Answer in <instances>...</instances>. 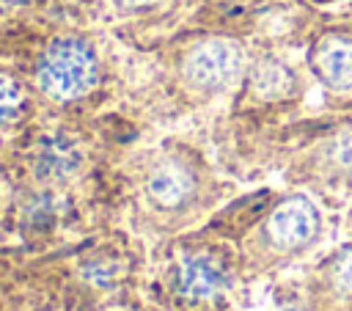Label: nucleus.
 Instances as JSON below:
<instances>
[{"instance_id":"nucleus-1","label":"nucleus","mask_w":352,"mask_h":311,"mask_svg":"<svg viewBox=\"0 0 352 311\" xmlns=\"http://www.w3.org/2000/svg\"><path fill=\"white\" fill-rule=\"evenodd\" d=\"M99 69L94 52L77 39H58L38 63V85L55 99H77L96 85Z\"/></svg>"},{"instance_id":"nucleus-2","label":"nucleus","mask_w":352,"mask_h":311,"mask_svg":"<svg viewBox=\"0 0 352 311\" xmlns=\"http://www.w3.org/2000/svg\"><path fill=\"white\" fill-rule=\"evenodd\" d=\"M242 69V52L228 39H206L184 58V74L192 85L217 91L236 80Z\"/></svg>"},{"instance_id":"nucleus-3","label":"nucleus","mask_w":352,"mask_h":311,"mask_svg":"<svg viewBox=\"0 0 352 311\" xmlns=\"http://www.w3.org/2000/svg\"><path fill=\"white\" fill-rule=\"evenodd\" d=\"M316 228H319V215H316L314 204L300 195L280 201L270 212V220H267L270 239L283 250L308 245L316 237Z\"/></svg>"},{"instance_id":"nucleus-4","label":"nucleus","mask_w":352,"mask_h":311,"mask_svg":"<svg viewBox=\"0 0 352 311\" xmlns=\"http://www.w3.org/2000/svg\"><path fill=\"white\" fill-rule=\"evenodd\" d=\"M226 286V270L212 256H187L179 264L176 272V289L179 294L190 300H209L220 294Z\"/></svg>"},{"instance_id":"nucleus-5","label":"nucleus","mask_w":352,"mask_h":311,"mask_svg":"<svg viewBox=\"0 0 352 311\" xmlns=\"http://www.w3.org/2000/svg\"><path fill=\"white\" fill-rule=\"evenodd\" d=\"M314 66L327 85L338 91L352 88V39H324L314 55Z\"/></svg>"},{"instance_id":"nucleus-6","label":"nucleus","mask_w":352,"mask_h":311,"mask_svg":"<svg viewBox=\"0 0 352 311\" xmlns=\"http://www.w3.org/2000/svg\"><path fill=\"white\" fill-rule=\"evenodd\" d=\"M190 193H192V176L176 162H162L148 176V195L165 209L182 206L190 198Z\"/></svg>"},{"instance_id":"nucleus-7","label":"nucleus","mask_w":352,"mask_h":311,"mask_svg":"<svg viewBox=\"0 0 352 311\" xmlns=\"http://www.w3.org/2000/svg\"><path fill=\"white\" fill-rule=\"evenodd\" d=\"M77 162H80L77 149L60 135L47 138L36 151V173L41 179H66L77 168Z\"/></svg>"},{"instance_id":"nucleus-8","label":"nucleus","mask_w":352,"mask_h":311,"mask_svg":"<svg viewBox=\"0 0 352 311\" xmlns=\"http://www.w3.org/2000/svg\"><path fill=\"white\" fill-rule=\"evenodd\" d=\"M250 85L261 99H283L294 88V77L280 61L267 58V61L256 63V69L250 74Z\"/></svg>"},{"instance_id":"nucleus-9","label":"nucleus","mask_w":352,"mask_h":311,"mask_svg":"<svg viewBox=\"0 0 352 311\" xmlns=\"http://www.w3.org/2000/svg\"><path fill=\"white\" fill-rule=\"evenodd\" d=\"M19 107H22V91H19V85L8 74L0 72V124L11 121L19 113Z\"/></svg>"},{"instance_id":"nucleus-10","label":"nucleus","mask_w":352,"mask_h":311,"mask_svg":"<svg viewBox=\"0 0 352 311\" xmlns=\"http://www.w3.org/2000/svg\"><path fill=\"white\" fill-rule=\"evenodd\" d=\"M330 160L338 165V168H346L352 171V129L346 132H338L330 143Z\"/></svg>"},{"instance_id":"nucleus-11","label":"nucleus","mask_w":352,"mask_h":311,"mask_svg":"<svg viewBox=\"0 0 352 311\" xmlns=\"http://www.w3.org/2000/svg\"><path fill=\"white\" fill-rule=\"evenodd\" d=\"M333 281L341 292H352V248L344 250L333 264Z\"/></svg>"},{"instance_id":"nucleus-12","label":"nucleus","mask_w":352,"mask_h":311,"mask_svg":"<svg viewBox=\"0 0 352 311\" xmlns=\"http://www.w3.org/2000/svg\"><path fill=\"white\" fill-rule=\"evenodd\" d=\"M121 3H126V6H151L157 0H121Z\"/></svg>"},{"instance_id":"nucleus-13","label":"nucleus","mask_w":352,"mask_h":311,"mask_svg":"<svg viewBox=\"0 0 352 311\" xmlns=\"http://www.w3.org/2000/svg\"><path fill=\"white\" fill-rule=\"evenodd\" d=\"M22 0H0V6H19Z\"/></svg>"},{"instance_id":"nucleus-14","label":"nucleus","mask_w":352,"mask_h":311,"mask_svg":"<svg viewBox=\"0 0 352 311\" xmlns=\"http://www.w3.org/2000/svg\"><path fill=\"white\" fill-rule=\"evenodd\" d=\"M289 311H300V308H289Z\"/></svg>"}]
</instances>
